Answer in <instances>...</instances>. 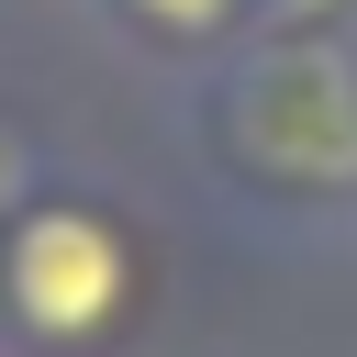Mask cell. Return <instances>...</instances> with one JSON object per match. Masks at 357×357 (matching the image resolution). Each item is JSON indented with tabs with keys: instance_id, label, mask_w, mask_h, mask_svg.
I'll list each match as a JSON object with an SVG mask.
<instances>
[{
	"instance_id": "1",
	"label": "cell",
	"mask_w": 357,
	"mask_h": 357,
	"mask_svg": "<svg viewBox=\"0 0 357 357\" xmlns=\"http://www.w3.org/2000/svg\"><path fill=\"white\" fill-rule=\"evenodd\" d=\"M0 290H11V324L45 335V346H89L123 301H134V245L78 212V201H33L0 245Z\"/></svg>"
},
{
	"instance_id": "2",
	"label": "cell",
	"mask_w": 357,
	"mask_h": 357,
	"mask_svg": "<svg viewBox=\"0 0 357 357\" xmlns=\"http://www.w3.org/2000/svg\"><path fill=\"white\" fill-rule=\"evenodd\" d=\"M134 11H145V22H167V33H212L234 0H134Z\"/></svg>"
}]
</instances>
